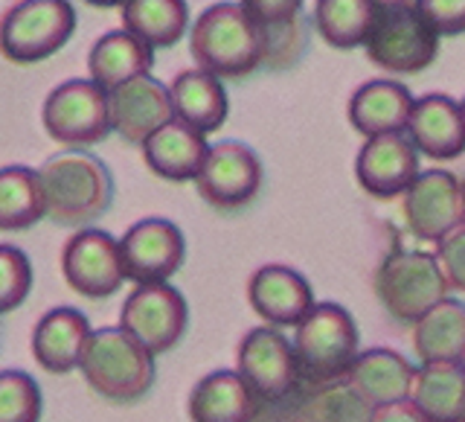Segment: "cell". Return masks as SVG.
<instances>
[{"label": "cell", "instance_id": "cell-1", "mask_svg": "<svg viewBox=\"0 0 465 422\" xmlns=\"http://www.w3.org/2000/svg\"><path fill=\"white\" fill-rule=\"evenodd\" d=\"M189 53L218 79H244L268 62V38L239 4H213L189 29Z\"/></svg>", "mask_w": 465, "mask_h": 422}, {"label": "cell", "instance_id": "cell-2", "mask_svg": "<svg viewBox=\"0 0 465 422\" xmlns=\"http://www.w3.org/2000/svg\"><path fill=\"white\" fill-rule=\"evenodd\" d=\"M38 172L44 216L58 225H87L111 207L114 178L99 157L84 152L55 155Z\"/></svg>", "mask_w": 465, "mask_h": 422}, {"label": "cell", "instance_id": "cell-3", "mask_svg": "<svg viewBox=\"0 0 465 422\" xmlns=\"http://www.w3.org/2000/svg\"><path fill=\"white\" fill-rule=\"evenodd\" d=\"M79 370L94 393L116 405L140 402L154 385V356L120 327L91 332Z\"/></svg>", "mask_w": 465, "mask_h": 422}, {"label": "cell", "instance_id": "cell-4", "mask_svg": "<svg viewBox=\"0 0 465 422\" xmlns=\"http://www.w3.org/2000/svg\"><path fill=\"white\" fill-rule=\"evenodd\" d=\"M367 58L396 76H416L440 55V35L416 0H378L375 24L363 44Z\"/></svg>", "mask_w": 465, "mask_h": 422}, {"label": "cell", "instance_id": "cell-5", "mask_svg": "<svg viewBox=\"0 0 465 422\" xmlns=\"http://www.w3.org/2000/svg\"><path fill=\"white\" fill-rule=\"evenodd\" d=\"M375 297L381 309L396 320V324L413 327L430 306L448 297V280L428 251H399L390 254L375 271Z\"/></svg>", "mask_w": 465, "mask_h": 422}, {"label": "cell", "instance_id": "cell-6", "mask_svg": "<svg viewBox=\"0 0 465 422\" xmlns=\"http://www.w3.org/2000/svg\"><path fill=\"white\" fill-rule=\"evenodd\" d=\"M294 353L300 373L314 382L341 378L358 356V324L341 303H314L305 317L294 327Z\"/></svg>", "mask_w": 465, "mask_h": 422}, {"label": "cell", "instance_id": "cell-7", "mask_svg": "<svg viewBox=\"0 0 465 422\" xmlns=\"http://www.w3.org/2000/svg\"><path fill=\"white\" fill-rule=\"evenodd\" d=\"M76 33L70 0H18L0 18V55L12 65H38Z\"/></svg>", "mask_w": 465, "mask_h": 422}, {"label": "cell", "instance_id": "cell-8", "mask_svg": "<svg viewBox=\"0 0 465 422\" xmlns=\"http://www.w3.org/2000/svg\"><path fill=\"white\" fill-rule=\"evenodd\" d=\"M44 131L62 146L82 149L111 135L108 94L91 79H70L44 99Z\"/></svg>", "mask_w": 465, "mask_h": 422}, {"label": "cell", "instance_id": "cell-9", "mask_svg": "<svg viewBox=\"0 0 465 422\" xmlns=\"http://www.w3.org/2000/svg\"><path fill=\"white\" fill-rule=\"evenodd\" d=\"M189 324V306L172 283L137 286L123 303L120 329L128 332L152 356L169 353L181 344Z\"/></svg>", "mask_w": 465, "mask_h": 422}, {"label": "cell", "instance_id": "cell-10", "mask_svg": "<svg viewBox=\"0 0 465 422\" xmlns=\"http://www.w3.org/2000/svg\"><path fill=\"white\" fill-rule=\"evenodd\" d=\"M262 160L239 140H222L207 149V157L195 175L198 196L215 210H242L262 189Z\"/></svg>", "mask_w": 465, "mask_h": 422}, {"label": "cell", "instance_id": "cell-11", "mask_svg": "<svg viewBox=\"0 0 465 422\" xmlns=\"http://www.w3.org/2000/svg\"><path fill=\"white\" fill-rule=\"evenodd\" d=\"M62 274L67 286L87 300L114 297L125 283L120 239L96 227L73 233L62 251Z\"/></svg>", "mask_w": 465, "mask_h": 422}, {"label": "cell", "instance_id": "cell-12", "mask_svg": "<svg viewBox=\"0 0 465 422\" xmlns=\"http://www.w3.org/2000/svg\"><path fill=\"white\" fill-rule=\"evenodd\" d=\"M401 216L411 236L436 245L462 225L460 178L448 169H425L401 196Z\"/></svg>", "mask_w": 465, "mask_h": 422}, {"label": "cell", "instance_id": "cell-13", "mask_svg": "<svg viewBox=\"0 0 465 422\" xmlns=\"http://www.w3.org/2000/svg\"><path fill=\"white\" fill-rule=\"evenodd\" d=\"M120 256L125 280L134 286L169 283L183 266L186 242L181 227L169 218H143L123 233Z\"/></svg>", "mask_w": 465, "mask_h": 422}, {"label": "cell", "instance_id": "cell-14", "mask_svg": "<svg viewBox=\"0 0 465 422\" xmlns=\"http://www.w3.org/2000/svg\"><path fill=\"white\" fill-rule=\"evenodd\" d=\"M239 376L244 378L259 399H282L297 385L300 364L294 344L280 327H256L244 335L236 349Z\"/></svg>", "mask_w": 465, "mask_h": 422}, {"label": "cell", "instance_id": "cell-15", "mask_svg": "<svg viewBox=\"0 0 465 422\" xmlns=\"http://www.w3.org/2000/svg\"><path fill=\"white\" fill-rule=\"evenodd\" d=\"M419 152L404 135H378L361 143L355 155V181L372 198H399L419 175Z\"/></svg>", "mask_w": 465, "mask_h": 422}, {"label": "cell", "instance_id": "cell-16", "mask_svg": "<svg viewBox=\"0 0 465 422\" xmlns=\"http://www.w3.org/2000/svg\"><path fill=\"white\" fill-rule=\"evenodd\" d=\"M108 116L111 131H116L125 143L140 146L174 116L169 85L154 79L152 73H145V76L114 87V91H108Z\"/></svg>", "mask_w": 465, "mask_h": 422}, {"label": "cell", "instance_id": "cell-17", "mask_svg": "<svg viewBox=\"0 0 465 422\" xmlns=\"http://www.w3.org/2000/svg\"><path fill=\"white\" fill-rule=\"evenodd\" d=\"M247 303L268 327H297L314 306V291L294 268L262 266L247 280Z\"/></svg>", "mask_w": 465, "mask_h": 422}, {"label": "cell", "instance_id": "cell-18", "mask_svg": "<svg viewBox=\"0 0 465 422\" xmlns=\"http://www.w3.org/2000/svg\"><path fill=\"white\" fill-rule=\"evenodd\" d=\"M404 135L419 155L430 160H454L465 152V116L457 99L445 94H428L413 102Z\"/></svg>", "mask_w": 465, "mask_h": 422}, {"label": "cell", "instance_id": "cell-19", "mask_svg": "<svg viewBox=\"0 0 465 422\" xmlns=\"http://www.w3.org/2000/svg\"><path fill=\"white\" fill-rule=\"evenodd\" d=\"M343 378L375 407L411 399L416 364H411V358H404L399 349L390 347L358 349V356L346 367Z\"/></svg>", "mask_w": 465, "mask_h": 422}, {"label": "cell", "instance_id": "cell-20", "mask_svg": "<svg viewBox=\"0 0 465 422\" xmlns=\"http://www.w3.org/2000/svg\"><path fill=\"white\" fill-rule=\"evenodd\" d=\"M416 96L396 79H372L363 82L349 99V123L358 135L378 137V135H401L411 120Z\"/></svg>", "mask_w": 465, "mask_h": 422}, {"label": "cell", "instance_id": "cell-21", "mask_svg": "<svg viewBox=\"0 0 465 422\" xmlns=\"http://www.w3.org/2000/svg\"><path fill=\"white\" fill-rule=\"evenodd\" d=\"M143 160L157 178L172 181V184H186L195 181V175L207 157V135L189 128L181 120H172L166 126H160L152 137H145L140 143Z\"/></svg>", "mask_w": 465, "mask_h": 422}, {"label": "cell", "instance_id": "cell-22", "mask_svg": "<svg viewBox=\"0 0 465 422\" xmlns=\"http://www.w3.org/2000/svg\"><path fill=\"white\" fill-rule=\"evenodd\" d=\"M169 99L174 120L186 123L201 135H213V131L222 128L230 111L224 79L201 67L181 70L169 85Z\"/></svg>", "mask_w": 465, "mask_h": 422}, {"label": "cell", "instance_id": "cell-23", "mask_svg": "<svg viewBox=\"0 0 465 422\" xmlns=\"http://www.w3.org/2000/svg\"><path fill=\"white\" fill-rule=\"evenodd\" d=\"M91 324L79 309L58 306L44 315L33 329V356L47 373L64 376L79 367L84 344L91 338Z\"/></svg>", "mask_w": 465, "mask_h": 422}, {"label": "cell", "instance_id": "cell-24", "mask_svg": "<svg viewBox=\"0 0 465 422\" xmlns=\"http://www.w3.org/2000/svg\"><path fill=\"white\" fill-rule=\"evenodd\" d=\"M186 411L193 422H253L259 397L239 370H215L193 387Z\"/></svg>", "mask_w": 465, "mask_h": 422}, {"label": "cell", "instance_id": "cell-25", "mask_svg": "<svg viewBox=\"0 0 465 422\" xmlns=\"http://www.w3.org/2000/svg\"><path fill=\"white\" fill-rule=\"evenodd\" d=\"M154 65V50L149 44H143L137 35H131L128 29H114L105 33L87 55V73L91 82H96L102 91H114L137 76H145Z\"/></svg>", "mask_w": 465, "mask_h": 422}, {"label": "cell", "instance_id": "cell-26", "mask_svg": "<svg viewBox=\"0 0 465 422\" xmlns=\"http://www.w3.org/2000/svg\"><path fill=\"white\" fill-rule=\"evenodd\" d=\"M411 341L419 364L460 361L465 349V303L445 297L411 327Z\"/></svg>", "mask_w": 465, "mask_h": 422}, {"label": "cell", "instance_id": "cell-27", "mask_svg": "<svg viewBox=\"0 0 465 422\" xmlns=\"http://www.w3.org/2000/svg\"><path fill=\"white\" fill-rule=\"evenodd\" d=\"M411 399L433 422H462V414H465V367H462V361L419 364Z\"/></svg>", "mask_w": 465, "mask_h": 422}, {"label": "cell", "instance_id": "cell-28", "mask_svg": "<svg viewBox=\"0 0 465 422\" xmlns=\"http://www.w3.org/2000/svg\"><path fill=\"white\" fill-rule=\"evenodd\" d=\"M120 12L123 29L149 44L152 50L174 47L189 29L186 0H125Z\"/></svg>", "mask_w": 465, "mask_h": 422}, {"label": "cell", "instance_id": "cell-29", "mask_svg": "<svg viewBox=\"0 0 465 422\" xmlns=\"http://www.w3.org/2000/svg\"><path fill=\"white\" fill-rule=\"evenodd\" d=\"M378 0H314V29L329 47H363L375 24Z\"/></svg>", "mask_w": 465, "mask_h": 422}, {"label": "cell", "instance_id": "cell-30", "mask_svg": "<svg viewBox=\"0 0 465 422\" xmlns=\"http://www.w3.org/2000/svg\"><path fill=\"white\" fill-rule=\"evenodd\" d=\"M44 218V196L35 169H0V230H26Z\"/></svg>", "mask_w": 465, "mask_h": 422}, {"label": "cell", "instance_id": "cell-31", "mask_svg": "<svg viewBox=\"0 0 465 422\" xmlns=\"http://www.w3.org/2000/svg\"><path fill=\"white\" fill-rule=\"evenodd\" d=\"M372 405L346 382V378H331L323 382L309 405L312 422H367Z\"/></svg>", "mask_w": 465, "mask_h": 422}, {"label": "cell", "instance_id": "cell-32", "mask_svg": "<svg viewBox=\"0 0 465 422\" xmlns=\"http://www.w3.org/2000/svg\"><path fill=\"white\" fill-rule=\"evenodd\" d=\"M41 387L29 373H0V422H41Z\"/></svg>", "mask_w": 465, "mask_h": 422}, {"label": "cell", "instance_id": "cell-33", "mask_svg": "<svg viewBox=\"0 0 465 422\" xmlns=\"http://www.w3.org/2000/svg\"><path fill=\"white\" fill-rule=\"evenodd\" d=\"M33 291V266L15 245H0V315L15 312Z\"/></svg>", "mask_w": 465, "mask_h": 422}, {"label": "cell", "instance_id": "cell-34", "mask_svg": "<svg viewBox=\"0 0 465 422\" xmlns=\"http://www.w3.org/2000/svg\"><path fill=\"white\" fill-rule=\"evenodd\" d=\"M239 6L251 15V21L265 33H276L300 21L302 0H239Z\"/></svg>", "mask_w": 465, "mask_h": 422}, {"label": "cell", "instance_id": "cell-35", "mask_svg": "<svg viewBox=\"0 0 465 422\" xmlns=\"http://www.w3.org/2000/svg\"><path fill=\"white\" fill-rule=\"evenodd\" d=\"M433 256L440 262L448 286L465 295V222L450 230L445 239L436 242Z\"/></svg>", "mask_w": 465, "mask_h": 422}, {"label": "cell", "instance_id": "cell-36", "mask_svg": "<svg viewBox=\"0 0 465 422\" xmlns=\"http://www.w3.org/2000/svg\"><path fill=\"white\" fill-rule=\"evenodd\" d=\"M416 4L440 38L465 33V0H416Z\"/></svg>", "mask_w": 465, "mask_h": 422}, {"label": "cell", "instance_id": "cell-37", "mask_svg": "<svg viewBox=\"0 0 465 422\" xmlns=\"http://www.w3.org/2000/svg\"><path fill=\"white\" fill-rule=\"evenodd\" d=\"M367 422H433L413 399H399L387 405H375Z\"/></svg>", "mask_w": 465, "mask_h": 422}, {"label": "cell", "instance_id": "cell-38", "mask_svg": "<svg viewBox=\"0 0 465 422\" xmlns=\"http://www.w3.org/2000/svg\"><path fill=\"white\" fill-rule=\"evenodd\" d=\"M87 6H99V9H120L125 0H84Z\"/></svg>", "mask_w": 465, "mask_h": 422}, {"label": "cell", "instance_id": "cell-39", "mask_svg": "<svg viewBox=\"0 0 465 422\" xmlns=\"http://www.w3.org/2000/svg\"><path fill=\"white\" fill-rule=\"evenodd\" d=\"M460 193H462V222H465V178L460 181Z\"/></svg>", "mask_w": 465, "mask_h": 422}, {"label": "cell", "instance_id": "cell-40", "mask_svg": "<svg viewBox=\"0 0 465 422\" xmlns=\"http://www.w3.org/2000/svg\"><path fill=\"white\" fill-rule=\"evenodd\" d=\"M460 108H462V116H465V96H462V102H460Z\"/></svg>", "mask_w": 465, "mask_h": 422}, {"label": "cell", "instance_id": "cell-41", "mask_svg": "<svg viewBox=\"0 0 465 422\" xmlns=\"http://www.w3.org/2000/svg\"><path fill=\"white\" fill-rule=\"evenodd\" d=\"M460 361H462V367H465V349H462V356H460Z\"/></svg>", "mask_w": 465, "mask_h": 422}, {"label": "cell", "instance_id": "cell-42", "mask_svg": "<svg viewBox=\"0 0 465 422\" xmlns=\"http://www.w3.org/2000/svg\"><path fill=\"white\" fill-rule=\"evenodd\" d=\"M462 422H465V414H462Z\"/></svg>", "mask_w": 465, "mask_h": 422}]
</instances>
